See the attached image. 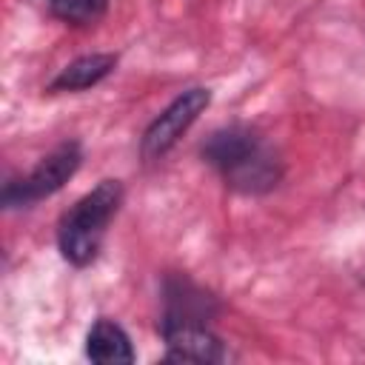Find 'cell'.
<instances>
[{
	"instance_id": "cell-5",
	"label": "cell",
	"mask_w": 365,
	"mask_h": 365,
	"mask_svg": "<svg viewBox=\"0 0 365 365\" xmlns=\"http://www.w3.org/2000/svg\"><path fill=\"white\" fill-rule=\"evenodd\" d=\"M265 148V143L259 140V134L248 125H225L217 128L205 143H202V160L208 165H214L222 177L237 171L242 163H248L254 154H259Z\"/></svg>"
},
{
	"instance_id": "cell-4",
	"label": "cell",
	"mask_w": 365,
	"mask_h": 365,
	"mask_svg": "<svg viewBox=\"0 0 365 365\" xmlns=\"http://www.w3.org/2000/svg\"><path fill=\"white\" fill-rule=\"evenodd\" d=\"M217 314V299L197 288L185 277H171L165 282V311L160 319L163 328H177V325H208V319Z\"/></svg>"
},
{
	"instance_id": "cell-2",
	"label": "cell",
	"mask_w": 365,
	"mask_h": 365,
	"mask_svg": "<svg viewBox=\"0 0 365 365\" xmlns=\"http://www.w3.org/2000/svg\"><path fill=\"white\" fill-rule=\"evenodd\" d=\"M83 163V148L80 143L68 140L60 143L54 151H48L26 177L9 180L3 185V205L6 208H29L51 194H57L80 168Z\"/></svg>"
},
{
	"instance_id": "cell-9",
	"label": "cell",
	"mask_w": 365,
	"mask_h": 365,
	"mask_svg": "<svg viewBox=\"0 0 365 365\" xmlns=\"http://www.w3.org/2000/svg\"><path fill=\"white\" fill-rule=\"evenodd\" d=\"M48 11L71 26H88L97 23L106 14L108 0H46Z\"/></svg>"
},
{
	"instance_id": "cell-3",
	"label": "cell",
	"mask_w": 365,
	"mask_h": 365,
	"mask_svg": "<svg viewBox=\"0 0 365 365\" xmlns=\"http://www.w3.org/2000/svg\"><path fill=\"white\" fill-rule=\"evenodd\" d=\"M211 103V91L202 86L185 88L182 94H177L145 128L143 140H140V154L145 163L160 160L165 151L174 148V143L194 125V120L208 108Z\"/></svg>"
},
{
	"instance_id": "cell-7",
	"label": "cell",
	"mask_w": 365,
	"mask_h": 365,
	"mask_svg": "<svg viewBox=\"0 0 365 365\" xmlns=\"http://www.w3.org/2000/svg\"><path fill=\"white\" fill-rule=\"evenodd\" d=\"M86 356L103 365H117V362H134V348L123 325L114 319H97L86 336Z\"/></svg>"
},
{
	"instance_id": "cell-1",
	"label": "cell",
	"mask_w": 365,
	"mask_h": 365,
	"mask_svg": "<svg viewBox=\"0 0 365 365\" xmlns=\"http://www.w3.org/2000/svg\"><path fill=\"white\" fill-rule=\"evenodd\" d=\"M120 202H123L120 180H103L60 217L57 245L66 262L83 268L97 257L106 228L120 211Z\"/></svg>"
},
{
	"instance_id": "cell-6",
	"label": "cell",
	"mask_w": 365,
	"mask_h": 365,
	"mask_svg": "<svg viewBox=\"0 0 365 365\" xmlns=\"http://www.w3.org/2000/svg\"><path fill=\"white\" fill-rule=\"evenodd\" d=\"M165 336V359L171 362H225L228 348L217 334L208 331V325H177L163 328Z\"/></svg>"
},
{
	"instance_id": "cell-8",
	"label": "cell",
	"mask_w": 365,
	"mask_h": 365,
	"mask_svg": "<svg viewBox=\"0 0 365 365\" xmlns=\"http://www.w3.org/2000/svg\"><path fill=\"white\" fill-rule=\"evenodd\" d=\"M117 66V54H86L71 60L60 74L46 86V91H83L103 83Z\"/></svg>"
}]
</instances>
